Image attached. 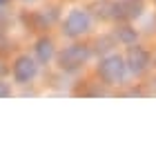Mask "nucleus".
Returning a JSON list of instances; mask_svg holds the SVG:
<instances>
[{
  "mask_svg": "<svg viewBox=\"0 0 156 156\" xmlns=\"http://www.w3.org/2000/svg\"><path fill=\"white\" fill-rule=\"evenodd\" d=\"M36 76V65L29 56H20V58L13 62V78L18 83H29L31 78Z\"/></svg>",
  "mask_w": 156,
  "mask_h": 156,
  "instance_id": "4",
  "label": "nucleus"
},
{
  "mask_svg": "<svg viewBox=\"0 0 156 156\" xmlns=\"http://www.w3.org/2000/svg\"><path fill=\"white\" fill-rule=\"evenodd\" d=\"M87 49L80 47V45H74V47H67L65 51L60 54V67L62 69H76L80 67L85 60H87Z\"/></svg>",
  "mask_w": 156,
  "mask_h": 156,
  "instance_id": "3",
  "label": "nucleus"
},
{
  "mask_svg": "<svg viewBox=\"0 0 156 156\" xmlns=\"http://www.w3.org/2000/svg\"><path fill=\"white\" fill-rule=\"evenodd\" d=\"M118 38L123 42H134V40H136V31L129 29V27H120V29H118Z\"/></svg>",
  "mask_w": 156,
  "mask_h": 156,
  "instance_id": "7",
  "label": "nucleus"
},
{
  "mask_svg": "<svg viewBox=\"0 0 156 156\" xmlns=\"http://www.w3.org/2000/svg\"><path fill=\"white\" fill-rule=\"evenodd\" d=\"M5 2H9V0H0V5H5Z\"/></svg>",
  "mask_w": 156,
  "mask_h": 156,
  "instance_id": "9",
  "label": "nucleus"
},
{
  "mask_svg": "<svg viewBox=\"0 0 156 156\" xmlns=\"http://www.w3.org/2000/svg\"><path fill=\"white\" fill-rule=\"evenodd\" d=\"M89 27H91V18L83 9H74L65 20V34L67 36H80V34L89 31Z\"/></svg>",
  "mask_w": 156,
  "mask_h": 156,
  "instance_id": "2",
  "label": "nucleus"
},
{
  "mask_svg": "<svg viewBox=\"0 0 156 156\" xmlns=\"http://www.w3.org/2000/svg\"><path fill=\"white\" fill-rule=\"evenodd\" d=\"M147 65H150V54L145 51L143 47H132L129 49V54H127V67L132 69L134 74H140V72H145Z\"/></svg>",
  "mask_w": 156,
  "mask_h": 156,
  "instance_id": "5",
  "label": "nucleus"
},
{
  "mask_svg": "<svg viewBox=\"0 0 156 156\" xmlns=\"http://www.w3.org/2000/svg\"><path fill=\"white\" fill-rule=\"evenodd\" d=\"M125 60L120 58V56H107L103 62H101V67H98V74H101V78L105 83H118V80H123V76H125Z\"/></svg>",
  "mask_w": 156,
  "mask_h": 156,
  "instance_id": "1",
  "label": "nucleus"
},
{
  "mask_svg": "<svg viewBox=\"0 0 156 156\" xmlns=\"http://www.w3.org/2000/svg\"><path fill=\"white\" fill-rule=\"evenodd\" d=\"M36 54H38V60H40V62H49V60L54 58V45H51V40H47V38L38 40Z\"/></svg>",
  "mask_w": 156,
  "mask_h": 156,
  "instance_id": "6",
  "label": "nucleus"
},
{
  "mask_svg": "<svg viewBox=\"0 0 156 156\" xmlns=\"http://www.w3.org/2000/svg\"><path fill=\"white\" fill-rule=\"evenodd\" d=\"M9 94H11V91H9V87H7V83H0V98H5Z\"/></svg>",
  "mask_w": 156,
  "mask_h": 156,
  "instance_id": "8",
  "label": "nucleus"
}]
</instances>
